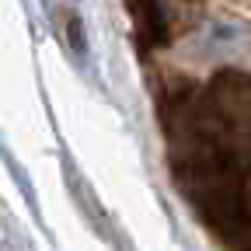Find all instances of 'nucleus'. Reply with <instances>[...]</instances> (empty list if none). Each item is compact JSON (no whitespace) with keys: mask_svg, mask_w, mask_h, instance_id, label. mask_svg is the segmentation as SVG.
Here are the masks:
<instances>
[{"mask_svg":"<svg viewBox=\"0 0 251 251\" xmlns=\"http://www.w3.org/2000/svg\"><path fill=\"white\" fill-rule=\"evenodd\" d=\"M206 115L230 136H251V77L237 70L216 74L206 91H199Z\"/></svg>","mask_w":251,"mask_h":251,"instance_id":"1","label":"nucleus"}]
</instances>
